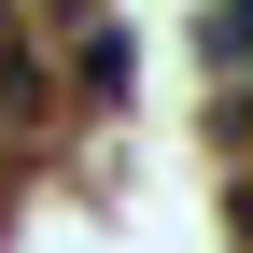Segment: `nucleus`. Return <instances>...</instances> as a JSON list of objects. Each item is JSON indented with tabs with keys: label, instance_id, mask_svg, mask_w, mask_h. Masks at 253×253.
<instances>
[{
	"label": "nucleus",
	"instance_id": "obj_1",
	"mask_svg": "<svg viewBox=\"0 0 253 253\" xmlns=\"http://www.w3.org/2000/svg\"><path fill=\"white\" fill-rule=\"evenodd\" d=\"M211 56H225V71L253 84V0H211Z\"/></svg>",
	"mask_w": 253,
	"mask_h": 253
}]
</instances>
